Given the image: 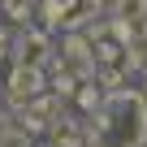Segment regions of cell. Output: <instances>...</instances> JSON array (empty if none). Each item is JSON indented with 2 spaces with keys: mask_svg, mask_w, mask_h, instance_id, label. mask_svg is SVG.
Masks as SVG:
<instances>
[{
  "mask_svg": "<svg viewBox=\"0 0 147 147\" xmlns=\"http://www.w3.org/2000/svg\"><path fill=\"white\" fill-rule=\"evenodd\" d=\"M5 143H9V121L0 117V147H5Z\"/></svg>",
  "mask_w": 147,
  "mask_h": 147,
  "instance_id": "ba28073f",
  "label": "cell"
},
{
  "mask_svg": "<svg viewBox=\"0 0 147 147\" xmlns=\"http://www.w3.org/2000/svg\"><path fill=\"white\" fill-rule=\"evenodd\" d=\"M87 13H91V0H69V9L61 13V26H78Z\"/></svg>",
  "mask_w": 147,
  "mask_h": 147,
  "instance_id": "5b68a950",
  "label": "cell"
},
{
  "mask_svg": "<svg viewBox=\"0 0 147 147\" xmlns=\"http://www.w3.org/2000/svg\"><path fill=\"white\" fill-rule=\"evenodd\" d=\"M52 143H56V147H82V134L74 130L69 121H56V125H52Z\"/></svg>",
  "mask_w": 147,
  "mask_h": 147,
  "instance_id": "277c9868",
  "label": "cell"
},
{
  "mask_svg": "<svg viewBox=\"0 0 147 147\" xmlns=\"http://www.w3.org/2000/svg\"><path fill=\"white\" fill-rule=\"evenodd\" d=\"M5 52H9V35L0 30V56H5Z\"/></svg>",
  "mask_w": 147,
  "mask_h": 147,
  "instance_id": "9c48e42d",
  "label": "cell"
},
{
  "mask_svg": "<svg viewBox=\"0 0 147 147\" xmlns=\"http://www.w3.org/2000/svg\"><path fill=\"white\" fill-rule=\"evenodd\" d=\"M87 147H147V100L138 91H117L95 113V138Z\"/></svg>",
  "mask_w": 147,
  "mask_h": 147,
  "instance_id": "6da1fadb",
  "label": "cell"
},
{
  "mask_svg": "<svg viewBox=\"0 0 147 147\" xmlns=\"http://www.w3.org/2000/svg\"><path fill=\"white\" fill-rule=\"evenodd\" d=\"M30 5H35V0H5V9H9V18H30Z\"/></svg>",
  "mask_w": 147,
  "mask_h": 147,
  "instance_id": "8992f818",
  "label": "cell"
},
{
  "mask_svg": "<svg viewBox=\"0 0 147 147\" xmlns=\"http://www.w3.org/2000/svg\"><path fill=\"white\" fill-rule=\"evenodd\" d=\"M78 104H82V108H100V95H95V87H82V91H78Z\"/></svg>",
  "mask_w": 147,
  "mask_h": 147,
  "instance_id": "52a82bcc",
  "label": "cell"
},
{
  "mask_svg": "<svg viewBox=\"0 0 147 147\" xmlns=\"http://www.w3.org/2000/svg\"><path fill=\"white\" fill-rule=\"evenodd\" d=\"M48 39L39 35V30H30V35H22L18 39V48H13V56H18V65H26V69H39L43 61H48Z\"/></svg>",
  "mask_w": 147,
  "mask_h": 147,
  "instance_id": "3957f363",
  "label": "cell"
},
{
  "mask_svg": "<svg viewBox=\"0 0 147 147\" xmlns=\"http://www.w3.org/2000/svg\"><path fill=\"white\" fill-rule=\"evenodd\" d=\"M39 87H43L39 69H26V65H18V69H13V78H9V100H13V104H30V100L39 95Z\"/></svg>",
  "mask_w": 147,
  "mask_h": 147,
  "instance_id": "7a4b0ae2",
  "label": "cell"
}]
</instances>
